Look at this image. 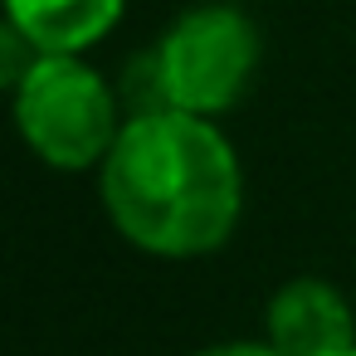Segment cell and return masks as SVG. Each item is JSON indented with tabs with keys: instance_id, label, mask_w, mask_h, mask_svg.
I'll list each match as a JSON object with an SVG mask.
<instances>
[{
	"instance_id": "cell-1",
	"label": "cell",
	"mask_w": 356,
	"mask_h": 356,
	"mask_svg": "<svg viewBox=\"0 0 356 356\" xmlns=\"http://www.w3.org/2000/svg\"><path fill=\"white\" fill-rule=\"evenodd\" d=\"M103 195L118 229L152 254L215 249L239 215V166L229 142L195 113L132 118L108 161Z\"/></svg>"
},
{
	"instance_id": "cell-2",
	"label": "cell",
	"mask_w": 356,
	"mask_h": 356,
	"mask_svg": "<svg viewBox=\"0 0 356 356\" xmlns=\"http://www.w3.org/2000/svg\"><path fill=\"white\" fill-rule=\"evenodd\" d=\"M15 118L25 142L54 166H88L113 152V93L74 54H44L20 83Z\"/></svg>"
},
{
	"instance_id": "cell-3",
	"label": "cell",
	"mask_w": 356,
	"mask_h": 356,
	"mask_svg": "<svg viewBox=\"0 0 356 356\" xmlns=\"http://www.w3.org/2000/svg\"><path fill=\"white\" fill-rule=\"evenodd\" d=\"M161 69L176 113H215L239 98V88L254 74V30L239 10L210 6L186 15L166 40H161Z\"/></svg>"
},
{
	"instance_id": "cell-4",
	"label": "cell",
	"mask_w": 356,
	"mask_h": 356,
	"mask_svg": "<svg viewBox=\"0 0 356 356\" xmlns=\"http://www.w3.org/2000/svg\"><path fill=\"white\" fill-rule=\"evenodd\" d=\"M278 356H346L351 351V312L322 283H293L273 298L268 312Z\"/></svg>"
},
{
	"instance_id": "cell-5",
	"label": "cell",
	"mask_w": 356,
	"mask_h": 356,
	"mask_svg": "<svg viewBox=\"0 0 356 356\" xmlns=\"http://www.w3.org/2000/svg\"><path fill=\"white\" fill-rule=\"evenodd\" d=\"M6 6H10V20L44 54H74L118 20L122 0H6Z\"/></svg>"
},
{
	"instance_id": "cell-6",
	"label": "cell",
	"mask_w": 356,
	"mask_h": 356,
	"mask_svg": "<svg viewBox=\"0 0 356 356\" xmlns=\"http://www.w3.org/2000/svg\"><path fill=\"white\" fill-rule=\"evenodd\" d=\"M127 103L137 118H156V113H176L171 103V88H166V69H161V54H147L127 69Z\"/></svg>"
},
{
	"instance_id": "cell-7",
	"label": "cell",
	"mask_w": 356,
	"mask_h": 356,
	"mask_svg": "<svg viewBox=\"0 0 356 356\" xmlns=\"http://www.w3.org/2000/svg\"><path fill=\"white\" fill-rule=\"evenodd\" d=\"M44 49L10 20V25H0V88H20L35 69H40Z\"/></svg>"
},
{
	"instance_id": "cell-8",
	"label": "cell",
	"mask_w": 356,
	"mask_h": 356,
	"mask_svg": "<svg viewBox=\"0 0 356 356\" xmlns=\"http://www.w3.org/2000/svg\"><path fill=\"white\" fill-rule=\"evenodd\" d=\"M205 356H278L273 346H215V351H205Z\"/></svg>"
},
{
	"instance_id": "cell-9",
	"label": "cell",
	"mask_w": 356,
	"mask_h": 356,
	"mask_svg": "<svg viewBox=\"0 0 356 356\" xmlns=\"http://www.w3.org/2000/svg\"><path fill=\"white\" fill-rule=\"evenodd\" d=\"M346 356H356V346H351V351H346Z\"/></svg>"
}]
</instances>
